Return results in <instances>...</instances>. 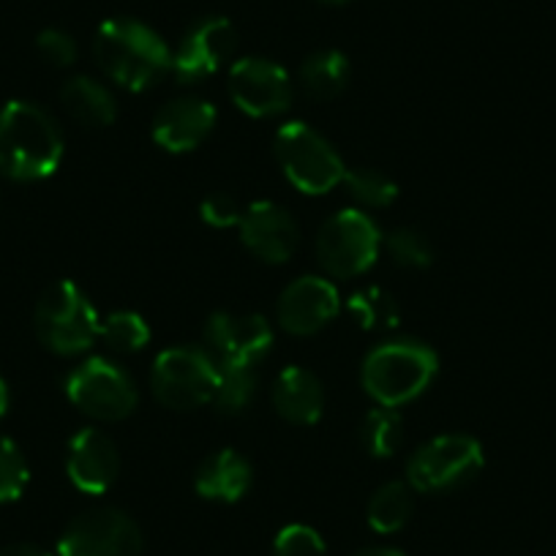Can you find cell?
<instances>
[{
  "label": "cell",
  "mask_w": 556,
  "mask_h": 556,
  "mask_svg": "<svg viewBox=\"0 0 556 556\" xmlns=\"http://www.w3.org/2000/svg\"><path fill=\"white\" fill-rule=\"evenodd\" d=\"M216 126V106L197 96H184L153 117V139L169 153H189L200 148Z\"/></svg>",
  "instance_id": "cell-17"
},
{
  "label": "cell",
  "mask_w": 556,
  "mask_h": 556,
  "mask_svg": "<svg viewBox=\"0 0 556 556\" xmlns=\"http://www.w3.org/2000/svg\"><path fill=\"white\" fill-rule=\"evenodd\" d=\"M483 469V447L475 437L445 434L417 447L406 464V480L415 491L442 494L478 478Z\"/></svg>",
  "instance_id": "cell-6"
},
{
  "label": "cell",
  "mask_w": 556,
  "mask_h": 556,
  "mask_svg": "<svg viewBox=\"0 0 556 556\" xmlns=\"http://www.w3.org/2000/svg\"><path fill=\"white\" fill-rule=\"evenodd\" d=\"M440 357L417 339H395L374 346L363 361V388L379 406H401L417 399L437 377Z\"/></svg>",
  "instance_id": "cell-3"
},
{
  "label": "cell",
  "mask_w": 556,
  "mask_h": 556,
  "mask_svg": "<svg viewBox=\"0 0 556 556\" xmlns=\"http://www.w3.org/2000/svg\"><path fill=\"white\" fill-rule=\"evenodd\" d=\"M238 227L245 249L270 265H281L290 260L301 240V229H298L292 213L276 202H256V205L245 207Z\"/></svg>",
  "instance_id": "cell-15"
},
{
  "label": "cell",
  "mask_w": 556,
  "mask_h": 556,
  "mask_svg": "<svg viewBox=\"0 0 556 556\" xmlns=\"http://www.w3.org/2000/svg\"><path fill=\"white\" fill-rule=\"evenodd\" d=\"M66 395L77 409L104 424L126 420L139 404L134 379L117 363L104 357H90L74 368L66 377Z\"/></svg>",
  "instance_id": "cell-7"
},
{
  "label": "cell",
  "mask_w": 556,
  "mask_h": 556,
  "mask_svg": "<svg viewBox=\"0 0 556 556\" xmlns=\"http://www.w3.org/2000/svg\"><path fill=\"white\" fill-rule=\"evenodd\" d=\"M341 308L339 290L323 276H303L278 298V325L292 336H314L336 319Z\"/></svg>",
  "instance_id": "cell-14"
},
{
  "label": "cell",
  "mask_w": 556,
  "mask_h": 556,
  "mask_svg": "<svg viewBox=\"0 0 556 556\" xmlns=\"http://www.w3.org/2000/svg\"><path fill=\"white\" fill-rule=\"evenodd\" d=\"M61 101L74 121L85 126H112L117 117V101L93 77H72L61 90Z\"/></svg>",
  "instance_id": "cell-20"
},
{
  "label": "cell",
  "mask_w": 556,
  "mask_h": 556,
  "mask_svg": "<svg viewBox=\"0 0 556 556\" xmlns=\"http://www.w3.org/2000/svg\"><path fill=\"white\" fill-rule=\"evenodd\" d=\"M319 3H330V7H341V3H346V0H319Z\"/></svg>",
  "instance_id": "cell-36"
},
{
  "label": "cell",
  "mask_w": 556,
  "mask_h": 556,
  "mask_svg": "<svg viewBox=\"0 0 556 556\" xmlns=\"http://www.w3.org/2000/svg\"><path fill=\"white\" fill-rule=\"evenodd\" d=\"M229 96L251 117H276L290 110L292 79L267 58H243L229 68Z\"/></svg>",
  "instance_id": "cell-11"
},
{
  "label": "cell",
  "mask_w": 556,
  "mask_h": 556,
  "mask_svg": "<svg viewBox=\"0 0 556 556\" xmlns=\"http://www.w3.org/2000/svg\"><path fill=\"white\" fill-rule=\"evenodd\" d=\"M36 50L47 63L58 68H68L77 61V41L66 34V30L47 28L36 36Z\"/></svg>",
  "instance_id": "cell-31"
},
{
  "label": "cell",
  "mask_w": 556,
  "mask_h": 556,
  "mask_svg": "<svg viewBox=\"0 0 556 556\" xmlns=\"http://www.w3.org/2000/svg\"><path fill=\"white\" fill-rule=\"evenodd\" d=\"M382 235L363 211H339L323 224L317 238L319 265L336 278H355L377 262Z\"/></svg>",
  "instance_id": "cell-8"
},
{
  "label": "cell",
  "mask_w": 556,
  "mask_h": 556,
  "mask_svg": "<svg viewBox=\"0 0 556 556\" xmlns=\"http://www.w3.org/2000/svg\"><path fill=\"white\" fill-rule=\"evenodd\" d=\"M301 85L312 99L330 101L350 85V61L339 50L312 52L301 63Z\"/></svg>",
  "instance_id": "cell-21"
},
{
  "label": "cell",
  "mask_w": 556,
  "mask_h": 556,
  "mask_svg": "<svg viewBox=\"0 0 556 556\" xmlns=\"http://www.w3.org/2000/svg\"><path fill=\"white\" fill-rule=\"evenodd\" d=\"M93 55L112 83L134 93L156 85L173 68L167 41L131 17L106 20L93 39Z\"/></svg>",
  "instance_id": "cell-2"
},
{
  "label": "cell",
  "mask_w": 556,
  "mask_h": 556,
  "mask_svg": "<svg viewBox=\"0 0 556 556\" xmlns=\"http://www.w3.org/2000/svg\"><path fill=\"white\" fill-rule=\"evenodd\" d=\"M256 374L254 368L245 366H218L216 390H213V404L224 415H240L249 409L256 393Z\"/></svg>",
  "instance_id": "cell-25"
},
{
  "label": "cell",
  "mask_w": 556,
  "mask_h": 556,
  "mask_svg": "<svg viewBox=\"0 0 556 556\" xmlns=\"http://www.w3.org/2000/svg\"><path fill=\"white\" fill-rule=\"evenodd\" d=\"M388 251L393 256L395 265L401 267H415V270H424L434 262V245L426 238L420 229L401 227L393 229L388 235Z\"/></svg>",
  "instance_id": "cell-29"
},
{
  "label": "cell",
  "mask_w": 556,
  "mask_h": 556,
  "mask_svg": "<svg viewBox=\"0 0 556 556\" xmlns=\"http://www.w3.org/2000/svg\"><path fill=\"white\" fill-rule=\"evenodd\" d=\"M9 406H12V390H9V382L0 377V420L9 415Z\"/></svg>",
  "instance_id": "cell-34"
},
{
  "label": "cell",
  "mask_w": 556,
  "mask_h": 556,
  "mask_svg": "<svg viewBox=\"0 0 556 556\" xmlns=\"http://www.w3.org/2000/svg\"><path fill=\"white\" fill-rule=\"evenodd\" d=\"M34 323L41 344L55 355H79L90 350L101 328L93 303L68 278L47 287L36 306Z\"/></svg>",
  "instance_id": "cell-4"
},
{
  "label": "cell",
  "mask_w": 556,
  "mask_h": 556,
  "mask_svg": "<svg viewBox=\"0 0 556 556\" xmlns=\"http://www.w3.org/2000/svg\"><path fill=\"white\" fill-rule=\"evenodd\" d=\"M142 532L131 516L115 507H96L74 518L61 534L58 556H139Z\"/></svg>",
  "instance_id": "cell-10"
},
{
  "label": "cell",
  "mask_w": 556,
  "mask_h": 556,
  "mask_svg": "<svg viewBox=\"0 0 556 556\" xmlns=\"http://www.w3.org/2000/svg\"><path fill=\"white\" fill-rule=\"evenodd\" d=\"M66 472L85 494H104L121 472V453L104 431L83 429L68 442Z\"/></svg>",
  "instance_id": "cell-16"
},
{
  "label": "cell",
  "mask_w": 556,
  "mask_h": 556,
  "mask_svg": "<svg viewBox=\"0 0 556 556\" xmlns=\"http://www.w3.org/2000/svg\"><path fill=\"white\" fill-rule=\"evenodd\" d=\"M218 363L207 352L191 346L164 350L153 363L151 388L153 395L169 409H197L213 401Z\"/></svg>",
  "instance_id": "cell-9"
},
{
  "label": "cell",
  "mask_w": 556,
  "mask_h": 556,
  "mask_svg": "<svg viewBox=\"0 0 556 556\" xmlns=\"http://www.w3.org/2000/svg\"><path fill=\"white\" fill-rule=\"evenodd\" d=\"M273 404L290 424L314 426L325 409L323 382L308 368L287 366L273 382Z\"/></svg>",
  "instance_id": "cell-18"
},
{
  "label": "cell",
  "mask_w": 556,
  "mask_h": 556,
  "mask_svg": "<svg viewBox=\"0 0 556 556\" xmlns=\"http://www.w3.org/2000/svg\"><path fill=\"white\" fill-rule=\"evenodd\" d=\"M205 344L218 366L254 368L273 346V328L260 314H213L205 325Z\"/></svg>",
  "instance_id": "cell-12"
},
{
  "label": "cell",
  "mask_w": 556,
  "mask_h": 556,
  "mask_svg": "<svg viewBox=\"0 0 556 556\" xmlns=\"http://www.w3.org/2000/svg\"><path fill=\"white\" fill-rule=\"evenodd\" d=\"M361 440L374 458L393 456L404 440V424H401L399 412L393 406H377V409L368 412L366 420H363Z\"/></svg>",
  "instance_id": "cell-24"
},
{
  "label": "cell",
  "mask_w": 556,
  "mask_h": 556,
  "mask_svg": "<svg viewBox=\"0 0 556 556\" xmlns=\"http://www.w3.org/2000/svg\"><path fill=\"white\" fill-rule=\"evenodd\" d=\"M352 556H404V554H401V551H395V548H363V551H357V554H352Z\"/></svg>",
  "instance_id": "cell-35"
},
{
  "label": "cell",
  "mask_w": 556,
  "mask_h": 556,
  "mask_svg": "<svg viewBox=\"0 0 556 556\" xmlns=\"http://www.w3.org/2000/svg\"><path fill=\"white\" fill-rule=\"evenodd\" d=\"M30 469L17 442L0 434V505L14 502L28 489Z\"/></svg>",
  "instance_id": "cell-28"
},
{
  "label": "cell",
  "mask_w": 556,
  "mask_h": 556,
  "mask_svg": "<svg viewBox=\"0 0 556 556\" xmlns=\"http://www.w3.org/2000/svg\"><path fill=\"white\" fill-rule=\"evenodd\" d=\"M99 339L115 352H139L151 341V328L139 314L134 312H112L101 319Z\"/></svg>",
  "instance_id": "cell-26"
},
{
  "label": "cell",
  "mask_w": 556,
  "mask_h": 556,
  "mask_svg": "<svg viewBox=\"0 0 556 556\" xmlns=\"http://www.w3.org/2000/svg\"><path fill=\"white\" fill-rule=\"evenodd\" d=\"M273 556H328L325 540L306 523H290L276 534Z\"/></svg>",
  "instance_id": "cell-30"
},
{
  "label": "cell",
  "mask_w": 556,
  "mask_h": 556,
  "mask_svg": "<svg viewBox=\"0 0 556 556\" xmlns=\"http://www.w3.org/2000/svg\"><path fill=\"white\" fill-rule=\"evenodd\" d=\"M346 308H350V317L363 330H390L401 319L399 303L382 287H366V290L355 292L350 303H346Z\"/></svg>",
  "instance_id": "cell-23"
},
{
  "label": "cell",
  "mask_w": 556,
  "mask_h": 556,
  "mask_svg": "<svg viewBox=\"0 0 556 556\" xmlns=\"http://www.w3.org/2000/svg\"><path fill=\"white\" fill-rule=\"evenodd\" d=\"M276 159L287 180L303 194H328L344 180L346 167L336 148L308 123L292 121L278 128Z\"/></svg>",
  "instance_id": "cell-5"
},
{
  "label": "cell",
  "mask_w": 556,
  "mask_h": 556,
  "mask_svg": "<svg viewBox=\"0 0 556 556\" xmlns=\"http://www.w3.org/2000/svg\"><path fill=\"white\" fill-rule=\"evenodd\" d=\"M344 184L350 189L352 200L361 202L363 207H388L399 197V186L393 178H388L379 169H346Z\"/></svg>",
  "instance_id": "cell-27"
},
{
  "label": "cell",
  "mask_w": 556,
  "mask_h": 556,
  "mask_svg": "<svg viewBox=\"0 0 556 556\" xmlns=\"http://www.w3.org/2000/svg\"><path fill=\"white\" fill-rule=\"evenodd\" d=\"M200 213H202V218H205V224H211V227H218V229L235 227V224H240V218H243L240 202L235 200L232 194L205 197Z\"/></svg>",
  "instance_id": "cell-32"
},
{
  "label": "cell",
  "mask_w": 556,
  "mask_h": 556,
  "mask_svg": "<svg viewBox=\"0 0 556 556\" xmlns=\"http://www.w3.org/2000/svg\"><path fill=\"white\" fill-rule=\"evenodd\" d=\"M63 134L55 117L30 101H9L0 110V175L34 184L61 167Z\"/></svg>",
  "instance_id": "cell-1"
},
{
  "label": "cell",
  "mask_w": 556,
  "mask_h": 556,
  "mask_svg": "<svg viewBox=\"0 0 556 556\" xmlns=\"http://www.w3.org/2000/svg\"><path fill=\"white\" fill-rule=\"evenodd\" d=\"M412 485L409 483H384L368 502V523L382 534H393L404 529L412 516Z\"/></svg>",
  "instance_id": "cell-22"
},
{
  "label": "cell",
  "mask_w": 556,
  "mask_h": 556,
  "mask_svg": "<svg viewBox=\"0 0 556 556\" xmlns=\"http://www.w3.org/2000/svg\"><path fill=\"white\" fill-rule=\"evenodd\" d=\"M0 556H52V554L36 543H14L9 545V548L0 551Z\"/></svg>",
  "instance_id": "cell-33"
},
{
  "label": "cell",
  "mask_w": 556,
  "mask_h": 556,
  "mask_svg": "<svg viewBox=\"0 0 556 556\" xmlns=\"http://www.w3.org/2000/svg\"><path fill=\"white\" fill-rule=\"evenodd\" d=\"M235 47H238V34L232 23L224 17H207L184 36L169 72L184 85L200 83L216 74L235 55Z\"/></svg>",
  "instance_id": "cell-13"
},
{
  "label": "cell",
  "mask_w": 556,
  "mask_h": 556,
  "mask_svg": "<svg viewBox=\"0 0 556 556\" xmlns=\"http://www.w3.org/2000/svg\"><path fill=\"white\" fill-rule=\"evenodd\" d=\"M251 464L240 456L232 447L211 453L205 462L200 464L194 478L197 494L213 502H238L243 500L245 491L251 489Z\"/></svg>",
  "instance_id": "cell-19"
}]
</instances>
